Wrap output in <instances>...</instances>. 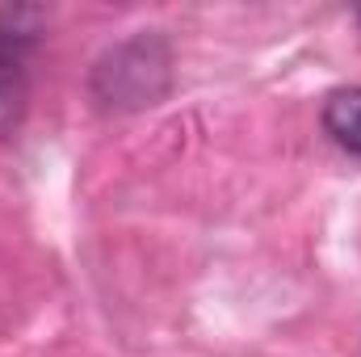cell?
Listing matches in <instances>:
<instances>
[{
  "label": "cell",
  "mask_w": 361,
  "mask_h": 357,
  "mask_svg": "<svg viewBox=\"0 0 361 357\" xmlns=\"http://www.w3.org/2000/svg\"><path fill=\"white\" fill-rule=\"evenodd\" d=\"M42 21H47L42 8H30V4H4V8H0V55L17 59V51L42 34Z\"/></svg>",
  "instance_id": "3"
},
{
  "label": "cell",
  "mask_w": 361,
  "mask_h": 357,
  "mask_svg": "<svg viewBox=\"0 0 361 357\" xmlns=\"http://www.w3.org/2000/svg\"><path fill=\"white\" fill-rule=\"evenodd\" d=\"M173 85V51L160 34H135L109 47L92 68V97L105 109L156 105Z\"/></svg>",
  "instance_id": "1"
},
{
  "label": "cell",
  "mask_w": 361,
  "mask_h": 357,
  "mask_svg": "<svg viewBox=\"0 0 361 357\" xmlns=\"http://www.w3.org/2000/svg\"><path fill=\"white\" fill-rule=\"evenodd\" d=\"M25 76H21V68H17V59H8V55H0V139H8L17 126H21V118H25Z\"/></svg>",
  "instance_id": "4"
},
{
  "label": "cell",
  "mask_w": 361,
  "mask_h": 357,
  "mask_svg": "<svg viewBox=\"0 0 361 357\" xmlns=\"http://www.w3.org/2000/svg\"><path fill=\"white\" fill-rule=\"evenodd\" d=\"M357 17H361V8H357Z\"/></svg>",
  "instance_id": "5"
},
{
  "label": "cell",
  "mask_w": 361,
  "mask_h": 357,
  "mask_svg": "<svg viewBox=\"0 0 361 357\" xmlns=\"http://www.w3.org/2000/svg\"><path fill=\"white\" fill-rule=\"evenodd\" d=\"M324 131L345 152L361 156V85L328 92V101H324Z\"/></svg>",
  "instance_id": "2"
}]
</instances>
